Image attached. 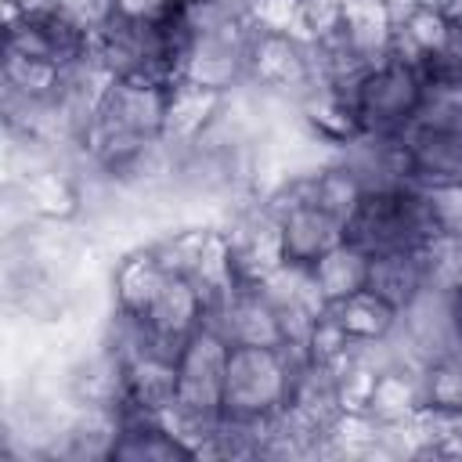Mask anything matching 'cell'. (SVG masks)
Here are the masks:
<instances>
[{
  "label": "cell",
  "mask_w": 462,
  "mask_h": 462,
  "mask_svg": "<svg viewBox=\"0 0 462 462\" xmlns=\"http://www.w3.org/2000/svg\"><path fill=\"white\" fill-rule=\"evenodd\" d=\"M231 343L217 325H202L177 350V401L162 415L177 437L202 458L213 430L224 419V375Z\"/></svg>",
  "instance_id": "1"
},
{
  "label": "cell",
  "mask_w": 462,
  "mask_h": 462,
  "mask_svg": "<svg viewBox=\"0 0 462 462\" xmlns=\"http://www.w3.org/2000/svg\"><path fill=\"white\" fill-rule=\"evenodd\" d=\"M303 354L292 346H245L231 343L224 375V419L260 426L278 415L289 397Z\"/></svg>",
  "instance_id": "2"
},
{
  "label": "cell",
  "mask_w": 462,
  "mask_h": 462,
  "mask_svg": "<svg viewBox=\"0 0 462 462\" xmlns=\"http://www.w3.org/2000/svg\"><path fill=\"white\" fill-rule=\"evenodd\" d=\"M444 227L430 191L415 184H390L365 191V202L346 227V238H354L368 253H379V249H422Z\"/></svg>",
  "instance_id": "3"
},
{
  "label": "cell",
  "mask_w": 462,
  "mask_h": 462,
  "mask_svg": "<svg viewBox=\"0 0 462 462\" xmlns=\"http://www.w3.org/2000/svg\"><path fill=\"white\" fill-rule=\"evenodd\" d=\"M346 97L365 137H397L419 119L430 97V79L422 69L386 54L346 90Z\"/></svg>",
  "instance_id": "4"
},
{
  "label": "cell",
  "mask_w": 462,
  "mask_h": 462,
  "mask_svg": "<svg viewBox=\"0 0 462 462\" xmlns=\"http://www.w3.org/2000/svg\"><path fill=\"white\" fill-rule=\"evenodd\" d=\"M314 83H318V69H314V51L307 40L285 36V32H263V29L249 32L245 87L274 101L296 105Z\"/></svg>",
  "instance_id": "5"
},
{
  "label": "cell",
  "mask_w": 462,
  "mask_h": 462,
  "mask_svg": "<svg viewBox=\"0 0 462 462\" xmlns=\"http://www.w3.org/2000/svg\"><path fill=\"white\" fill-rule=\"evenodd\" d=\"M455 43V14L437 0H408L393 7L390 54L430 76Z\"/></svg>",
  "instance_id": "6"
},
{
  "label": "cell",
  "mask_w": 462,
  "mask_h": 462,
  "mask_svg": "<svg viewBox=\"0 0 462 462\" xmlns=\"http://www.w3.org/2000/svg\"><path fill=\"white\" fill-rule=\"evenodd\" d=\"M209 325L224 332L227 343L245 346H289V328L278 300L267 292L263 282H242L235 285L213 310Z\"/></svg>",
  "instance_id": "7"
},
{
  "label": "cell",
  "mask_w": 462,
  "mask_h": 462,
  "mask_svg": "<svg viewBox=\"0 0 462 462\" xmlns=\"http://www.w3.org/2000/svg\"><path fill=\"white\" fill-rule=\"evenodd\" d=\"M209 314H213V303H209L206 289L191 274L170 271L162 289L155 292L152 307L144 310L141 325L155 343H162L170 350H180V343L188 336H195L202 325H209Z\"/></svg>",
  "instance_id": "8"
},
{
  "label": "cell",
  "mask_w": 462,
  "mask_h": 462,
  "mask_svg": "<svg viewBox=\"0 0 462 462\" xmlns=\"http://www.w3.org/2000/svg\"><path fill=\"white\" fill-rule=\"evenodd\" d=\"M166 274H170L166 263L155 256V249L148 242L123 249L108 267V310L141 321L144 310L152 307L155 292L162 289Z\"/></svg>",
  "instance_id": "9"
},
{
  "label": "cell",
  "mask_w": 462,
  "mask_h": 462,
  "mask_svg": "<svg viewBox=\"0 0 462 462\" xmlns=\"http://www.w3.org/2000/svg\"><path fill=\"white\" fill-rule=\"evenodd\" d=\"M422 404H426L422 401V365L390 357L386 343H383V365H379V375H375V386L368 397V415L375 422L390 426V422L411 419Z\"/></svg>",
  "instance_id": "10"
},
{
  "label": "cell",
  "mask_w": 462,
  "mask_h": 462,
  "mask_svg": "<svg viewBox=\"0 0 462 462\" xmlns=\"http://www.w3.org/2000/svg\"><path fill=\"white\" fill-rule=\"evenodd\" d=\"M112 458L173 462V458H195V451L177 437V430L162 415L119 411V437H116Z\"/></svg>",
  "instance_id": "11"
},
{
  "label": "cell",
  "mask_w": 462,
  "mask_h": 462,
  "mask_svg": "<svg viewBox=\"0 0 462 462\" xmlns=\"http://www.w3.org/2000/svg\"><path fill=\"white\" fill-rule=\"evenodd\" d=\"M368 260H372V253L365 245H357L354 238H343L328 253H321L307 267L310 271V282H314V289L321 296V303L332 307V303L361 292L368 285Z\"/></svg>",
  "instance_id": "12"
},
{
  "label": "cell",
  "mask_w": 462,
  "mask_h": 462,
  "mask_svg": "<svg viewBox=\"0 0 462 462\" xmlns=\"http://www.w3.org/2000/svg\"><path fill=\"white\" fill-rule=\"evenodd\" d=\"M430 285V271L422 260V249H379L368 260V285L375 296L393 303L397 310L411 303Z\"/></svg>",
  "instance_id": "13"
},
{
  "label": "cell",
  "mask_w": 462,
  "mask_h": 462,
  "mask_svg": "<svg viewBox=\"0 0 462 462\" xmlns=\"http://www.w3.org/2000/svg\"><path fill=\"white\" fill-rule=\"evenodd\" d=\"M220 101H224V94H213V90H206V87H195V83L177 79V83L170 87L166 141H170L173 148L195 144V141L209 130V123L217 119Z\"/></svg>",
  "instance_id": "14"
},
{
  "label": "cell",
  "mask_w": 462,
  "mask_h": 462,
  "mask_svg": "<svg viewBox=\"0 0 462 462\" xmlns=\"http://www.w3.org/2000/svg\"><path fill=\"white\" fill-rule=\"evenodd\" d=\"M328 310L343 325L350 343H357V346H379L397 332V307L386 303L383 296H375L372 289H361V292L332 303Z\"/></svg>",
  "instance_id": "15"
},
{
  "label": "cell",
  "mask_w": 462,
  "mask_h": 462,
  "mask_svg": "<svg viewBox=\"0 0 462 462\" xmlns=\"http://www.w3.org/2000/svg\"><path fill=\"white\" fill-rule=\"evenodd\" d=\"M242 14L253 29L285 32V36H300V40L310 43L303 0H242Z\"/></svg>",
  "instance_id": "16"
},
{
  "label": "cell",
  "mask_w": 462,
  "mask_h": 462,
  "mask_svg": "<svg viewBox=\"0 0 462 462\" xmlns=\"http://www.w3.org/2000/svg\"><path fill=\"white\" fill-rule=\"evenodd\" d=\"M61 11H69L90 36L101 32L116 14H119V0H54Z\"/></svg>",
  "instance_id": "17"
},
{
  "label": "cell",
  "mask_w": 462,
  "mask_h": 462,
  "mask_svg": "<svg viewBox=\"0 0 462 462\" xmlns=\"http://www.w3.org/2000/svg\"><path fill=\"white\" fill-rule=\"evenodd\" d=\"M455 336H458V350H462V285L455 289Z\"/></svg>",
  "instance_id": "18"
}]
</instances>
